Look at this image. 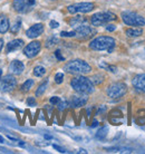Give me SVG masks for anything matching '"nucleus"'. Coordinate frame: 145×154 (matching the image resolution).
<instances>
[{
	"mask_svg": "<svg viewBox=\"0 0 145 154\" xmlns=\"http://www.w3.org/2000/svg\"><path fill=\"white\" fill-rule=\"evenodd\" d=\"M72 89L77 92L78 94H91L94 92V84H93L92 79H89L87 77L79 75V76L74 77L70 82Z\"/></svg>",
	"mask_w": 145,
	"mask_h": 154,
	"instance_id": "f257e3e1",
	"label": "nucleus"
},
{
	"mask_svg": "<svg viewBox=\"0 0 145 154\" xmlns=\"http://www.w3.org/2000/svg\"><path fill=\"white\" fill-rule=\"evenodd\" d=\"M64 69H65V72L72 74V75H84V74L91 73L92 72V67L85 60L75 59V60L67 63L64 66Z\"/></svg>",
	"mask_w": 145,
	"mask_h": 154,
	"instance_id": "f03ea898",
	"label": "nucleus"
},
{
	"mask_svg": "<svg viewBox=\"0 0 145 154\" xmlns=\"http://www.w3.org/2000/svg\"><path fill=\"white\" fill-rule=\"evenodd\" d=\"M115 47V39L110 36H99L96 37L91 42L89 48L96 51L100 50H107L108 53H112L113 48Z\"/></svg>",
	"mask_w": 145,
	"mask_h": 154,
	"instance_id": "7ed1b4c3",
	"label": "nucleus"
},
{
	"mask_svg": "<svg viewBox=\"0 0 145 154\" xmlns=\"http://www.w3.org/2000/svg\"><path fill=\"white\" fill-rule=\"evenodd\" d=\"M122 19L123 21L128 25V26H137V27H143L145 26L144 17L138 15L134 11H123L122 12Z\"/></svg>",
	"mask_w": 145,
	"mask_h": 154,
	"instance_id": "20e7f679",
	"label": "nucleus"
},
{
	"mask_svg": "<svg viewBox=\"0 0 145 154\" xmlns=\"http://www.w3.org/2000/svg\"><path fill=\"white\" fill-rule=\"evenodd\" d=\"M116 19V15L113 14L111 11H105V12H97L95 15L92 16L91 18V23H92L93 26L95 27H98V26H102V25H105V23H110V21H113V20Z\"/></svg>",
	"mask_w": 145,
	"mask_h": 154,
	"instance_id": "39448f33",
	"label": "nucleus"
},
{
	"mask_svg": "<svg viewBox=\"0 0 145 154\" xmlns=\"http://www.w3.org/2000/svg\"><path fill=\"white\" fill-rule=\"evenodd\" d=\"M127 92V86L124 83H114V84L110 85L107 87V96L111 98H121L126 94Z\"/></svg>",
	"mask_w": 145,
	"mask_h": 154,
	"instance_id": "423d86ee",
	"label": "nucleus"
},
{
	"mask_svg": "<svg viewBox=\"0 0 145 154\" xmlns=\"http://www.w3.org/2000/svg\"><path fill=\"white\" fill-rule=\"evenodd\" d=\"M36 0H14L12 8L19 14H27L34 9Z\"/></svg>",
	"mask_w": 145,
	"mask_h": 154,
	"instance_id": "0eeeda50",
	"label": "nucleus"
},
{
	"mask_svg": "<svg viewBox=\"0 0 145 154\" xmlns=\"http://www.w3.org/2000/svg\"><path fill=\"white\" fill-rule=\"evenodd\" d=\"M94 8L95 6L93 2H79V4H74L68 6L67 10L69 14H78V12L86 14V12H91Z\"/></svg>",
	"mask_w": 145,
	"mask_h": 154,
	"instance_id": "6e6552de",
	"label": "nucleus"
},
{
	"mask_svg": "<svg viewBox=\"0 0 145 154\" xmlns=\"http://www.w3.org/2000/svg\"><path fill=\"white\" fill-rule=\"evenodd\" d=\"M17 87V81L12 75H6L0 79V91L4 93H10Z\"/></svg>",
	"mask_w": 145,
	"mask_h": 154,
	"instance_id": "1a4fd4ad",
	"label": "nucleus"
},
{
	"mask_svg": "<svg viewBox=\"0 0 145 154\" xmlns=\"http://www.w3.org/2000/svg\"><path fill=\"white\" fill-rule=\"evenodd\" d=\"M74 31H75V37H77L78 39H82V40L91 38L95 34V30L92 27L86 26V25H80V26L76 27V29Z\"/></svg>",
	"mask_w": 145,
	"mask_h": 154,
	"instance_id": "9d476101",
	"label": "nucleus"
},
{
	"mask_svg": "<svg viewBox=\"0 0 145 154\" xmlns=\"http://www.w3.org/2000/svg\"><path fill=\"white\" fill-rule=\"evenodd\" d=\"M40 49H42V44L37 40H35V42H31L30 44H28L23 48V54L28 58H34L39 54Z\"/></svg>",
	"mask_w": 145,
	"mask_h": 154,
	"instance_id": "9b49d317",
	"label": "nucleus"
},
{
	"mask_svg": "<svg viewBox=\"0 0 145 154\" xmlns=\"http://www.w3.org/2000/svg\"><path fill=\"white\" fill-rule=\"evenodd\" d=\"M88 100V97L86 94H79V95H74L72 96L70 100L68 102V104L74 108H77V107H82V106H84L86 103H87Z\"/></svg>",
	"mask_w": 145,
	"mask_h": 154,
	"instance_id": "f8f14e48",
	"label": "nucleus"
},
{
	"mask_svg": "<svg viewBox=\"0 0 145 154\" xmlns=\"http://www.w3.org/2000/svg\"><path fill=\"white\" fill-rule=\"evenodd\" d=\"M44 32V25L42 23H36L30 28H28L26 31V36L28 38H37Z\"/></svg>",
	"mask_w": 145,
	"mask_h": 154,
	"instance_id": "ddd939ff",
	"label": "nucleus"
},
{
	"mask_svg": "<svg viewBox=\"0 0 145 154\" xmlns=\"http://www.w3.org/2000/svg\"><path fill=\"white\" fill-rule=\"evenodd\" d=\"M133 86L135 91L140 93H145V74H140L133 78Z\"/></svg>",
	"mask_w": 145,
	"mask_h": 154,
	"instance_id": "4468645a",
	"label": "nucleus"
},
{
	"mask_svg": "<svg viewBox=\"0 0 145 154\" xmlns=\"http://www.w3.org/2000/svg\"><path fill=\"white\" fill-rule=\"evenodd\" d=\"M9 70L14 75H21L23 72L25 70V65H23V62L20 60H12L9 65Z\"/></svg>",
	"mask_w": 145,
	"mask_h": 154,
	"instance_id": "2eb2a0df",
	"label": "nucleus"
},
{
	"mask_svg": "<svg viewBox=\"0 0 145 154\" xmlns=\"http://www.w3.org/2000/svg\"><path fill=\"white\" fill-rule=\"evenodd\" d=\"M23 46V39H15V40H11L10 42L7 44L6 51H7V53H12V51H16V50L20 49Z\"/></svg>",
	"mask_w": 145,
	"mask_h": 154,
	"instance_id": "dca6fc26",
	"label": "nucleus"
},
{
	"mask_svg": "<svg viewBox=\"0 0 145 154\" xmlns=\"http://www.w3.org/2000/svg\"><path fill=\"white\" fill-rule=\"evenodd\" d=\"M10 28V23H9V19H8L7 16L1 15L0 16V34H5L7 32Z\"/></svg>",
	"mask_w": 145,
	"mask_h": 154,
	"instance_id": "f3484780",
	"label": "nucleus"
},
{
	"mask_svg": "<svg viewBox=\"0 0 145 154\" xmlns=\"http://www.w3.org/2000/svg\"><path fill=\"white\" fill-rule=\"evenodd\" d=\"M125 34L127 37H131V38H135V37H140L142 36L143 34V30H142L141 28H128V29H126Z\"/></svg>",
	"mask_w": 145,
	"mask_h": 154,
	"instance_id": "a211bd4d",
	"label": "nucleus"
},
{
	"mask_svg": "<svg viewBox=\"0 0 145 154\" xmlns=\"http://www.w3.org/2000/svg\"><path fill=\"white\" fill-rule=\"evenodd\" d=\"M86 21L84 17H82V16H76V17H74L72 19L69 20V25L72 26V27H78L80 25H83V23Z\"/></svg>",
	"mask_w": 145,
	"mask_h": 154,
	"instance_id": "6ab92c4d",
	"label": "nucleus"
},
{
	"mask_svg": "<svg viewBox=\"0 0 145 154\" xmlns=\"http://www.w3.org/2000/svg\"><path fill=\"white\" fill-rule=\"evenodd\" d=\"M47 86H48V79H45L44 83H42V84L39 85V87L37 88V91H36V96L37 97L42 96V94L46 92Z\"/></svg>",
	"mask_w": 145,
	"mask_h": 154,
	"instance_id": "aec40b11",
	"label": "nucleus"
},
{
	"mask_svg": "<svg viewBox=\"0 0 145 154\" xmlns=\"http://www.w3.org/2000/svg\"><path fill=\"white\" fill-rule=\"evenodd\" d=\"M35 82L34 79H27L25 83H23V85H21V87H20V89L23 91V92H29L31 88H32V86H34Z\"/></svg>",
	"mask_w": 145,
	"mask_h": 154,
	"instance_id": "412c9836",
	"label": "nucleus"
},
{
	"mask_svg": "<svg viewBox=\"0 0 145 154\" xmlns=\"http://www.w3.org/2000/svg\"><path fill=\"white\" fill-rule=\"evenodd\" d=\"M46 74V68L42 66H36L34 68V75L36 77H42Z\"/></svg>",
	"mask_w": 145,
	"mask_h": 154,
	"instance_id": "4be33fe9",
	"label": "nucleus"
},
{
	"mask_svg": "<svg viewBox=\"0 0 145 154\" xmlns=\"http://www.w3.org/2000/svg\"><path fill=\"white\" fill-rule=\"evenodd\" d=\"M20 27H21V19H20V18H17V20H16L15 23H14V25L10 27V30H11V32L16 34V32L19 31Z\"/></svg>",
	"mask_w": 145,
	"mask_h": 154,
	"instance_id": "5701e85b",
	"label": "nucleus"
},
{
	"mask_svg": "<svg viewBox=\"0 0 145 154\" xmlns=\"http://www.w3.org/2000/svg\"><path fill=\"white\" fill-rule=\"evenodd\" d=\"M57 42H58V38H57V37H55V36H51V37H49V38L47 39L46 47H47V48H50V47L55 46Z\"/></svg>",
	"mask_w": 145,
	"mask_h": 154,
	"instance_id": "b1692460",
	"label": "nucleus"
},
{
	"mask_svg": "<svg viewBox=\"0 0 145 154\" xmlns=\"http://www.w3.org/2000/svg\"><path fill=\"white\" fill-rule=\"evenodd\" d=\"M104 81V76L103 75H95V76L92 78V82H93V84H96V85H98L100 84V83H103Z\"/></svg>",
	"mask_w": 145,
	"mask_h": 154,
	"instance_id": "393cba45",
	"label": "nucleus"
},
{
	"mask_svg": "<svg viewBox=\"0 0 145 154\" xmlns=\"http://www.w3.org/2000/svg\"><path fill=\"white\" fill-rule=\"evenodd\" d=\"M106 132H107V128L106 127H103V128H100L98 132H97V134H96V137L98 140H103L105 136H106Z\"/></svg>",
	"mask_w": 145,
	"mask_h": 154,
	"instance_id": "a878e982",
	"label": "nucleus"
},
{
	"mask_svg": "<svg viewBox=\"0 0 145 154\" xmlns=\"http://www.w3.org/2000/svg\"><path fill=\"white\" fill-rule=\"evenodd\" d=\"M63 81H64V74L63 73L56 74V76H55V82H56L57 84H61Z\"/></svg>",
	"mask_w": 145,
	"mask_h": 154,
	"instance_id": "bb28decb",
	"label": "nucleus"
},
{
	"mask_svg": "<svg viewBox=\"0 0 145 154\" xmlns=\"http://www.w3.org/2000/svg\"><path fill=\"white\" fill-rule=\"evenodd\" d=\"M61 37H75V31H61Z\"/></svg>",
	"mask_w": 145,
	"mask_h": 154,
	"instance_id": "cd10ccee",
	"label": "nucleus"
},
{
	"mask_svg": "<svg viewBox=\"0 0 145 154\" xmlns=\"http://www.w3.org/2000/svg\"><path fill=\"white\" fill-rule=\"evenodd\" d=\"M67 102H65V100H60L59 103H58V109L59 111H63V109H65L66 108V106H67Z\"/></svg>",
	"mask_w": 145,
	"mask_h": 154,
	"instance_id": "c85d7f7f",
	"label": "nucleus"
},
{
	"mask_svg": "<svg viewBox=\"0 0 145 154\" xmlns=\"http://www.w3.org/2000/svg\"><path fill=\"white\" fill-rule=\"evenodd\" d=\"M49 102H50V104L56 105V104H58V103L60 102V98H59V97H57V96H54V97H51V98H50Z\"/></svg>",
	"mask_w": 145,
	"mask_h": 154,
	"instance_id": "c756f323",
	"label": "nucleus"
},
{
	"mask_svg": "<svg viewBox=\"0 0 145 154\" xmlns=\"http://www.w3.org/2000/svg\"><path fill=\"white\" fill-rule=\"evenodd\" d=\"M27 104L29 105V106H36V100H35V97H28Z\"/></svg>",
	"mask_w": 145,
	"mask_h": 154,
	"instance_id": "7c9ffc66",
	"label": "nucleus"
},
{
	"mask_svg": "<svg viewBox=\"0 0 145 154\" xmlns=\"http://www.w3.org/2000/svg\"><path fill=\"white\" fill-rule=\"evenodd\" d=\"M49 26H50V28H57L58 26H59V23H58L57 21H55V20H51L49 23Z\"/></svg>",
	"mask_w": 145,
	"mask_h": 154,
	"instance_id": "2f4dec72",
	"label": "nucleus"
},
{
	"mask_svg": "<svg viewBox=\"0 0 145 154\" xmlns=\"http://www.w3.org/2000/svg\"><path fill=\"white\" fill-rule=\"evenodd\" d=\"M55 55H56V57H57V59H59V60H64L65 58L61 56L60 54V50H56V53H55Z\"/></svg>",
	"mask_w": 145,
	"mask_h": 154,
	"instance_id": "473e14b6",
	"label": "nucleus"
},
{
	"mask_svg": "<svg viewBox=\"0 0 145 154\" xmlns=\"http://www.w3.org/2000/svg\"><path fill=\"white\" fill-rule=\"evenodd\" d=\"M115 29H116V27H115L114 25H107V26H106V30L107 31H114Z\"/></svg>",
	"mask_w": 145,
	"mask_h": 154,
	"instance_id": "72a5a7b5",
	"label": "nucleus"
},
{
	"mask_svg": "<svg viewBox=\"0 0 145 154\" xmlns=\"http://www.w3.org/2000/svg\"><path fill=\"white\" fill-rule=\"evenodd\" d=\"M54 149H56V150H58L59 152H61V153H65L66 151L63 149V147H60V146H58V145H54Z\"/></svg>",
	"mask_w": 145,
	"mask_h": 154,
	"instance_id": "f704fd0d",
	"label": "nucleus"
},
{
	"mask_svg": "<svg viewBox=\"0 0 145 154\" xmlns=\"http://www.w3.org/2000/svg\"><path fill=\"white\" fill-rule=\"evenodd\" d=\"M2 47H4V39L0 38V53H1V50H2Z\"/></svg>",
	"mask_w": 145,
	"mask_h": 154,
	"instance_id": "c9c22d12",
	"label": "nucleus"
},
{
	"mask_svg": "<svg viewBox=\"0 0 145 154\" xmlns=\"http://www.w3.org/2000/svg\"><path fill=\"white\" fill-rule=\"evenodd\" d=\"M97 125H98V122H97V121H94V122L92 123V126H93V127L97 126Z\"/></svg>",
	"mask_w": 145,
	"mask_h": 154,
	"instance_id": "e433bc0d",
	"label": "nucleus"
},
{
	"mask_svg": "<svg viewBox=\"0 0 145 154\" xmlns=\"http://www.w3.org/2000/svg\"><path fill=\"white\" fill-rule=\"evenodd\" d=\"M45 139H51V136H49V135H45Z\"/></svg>",
	"mask_w": 145,
	"mask_h": 154,
	"instance_id": "4c0bfd02",
	"label": "nucleus"
},
{
	"mask_svg": "<svg viewBox=\"0 0 145 154\" xmlns=\"http://www.w3.org/2000/svg\"><path fill=\"white\" fill-rule=\"evenodd\" d=\"M0 143H4V137L0 136Z\"/></svg>",
	"mask_w": 145,
	"mask_h": 154,
	"instance_id": "58836bf2",
	"label": "nucleus"
},
{
	"mask_svg": "<svg viewBox=\"0 0 145 154\" xmlns=\"http://www.w3.org/2000/svg\"><path fill=\"white\" fill-rule=\"evenodd\" d=\"M1 76H2V70H1V68H0V79H1Z\"/></svg>",
	"mask_w": 145,
	"mask_h": 154,
	"instance_id": "ea45409f",
	"label": "nucleus"
},
{
	"mask_svg": "<svg viewBox=\"0 0 145 154\" xmlns=\"http://www.w3.org/2000/svg\"><path fill=\"white\" fill-rule=\"evenodd\" d=\"M53 1H54V0H53Z\"/></svg>",
	"mask_w": 145,
	"mask_h": 154,
	"instance_id": "a19ab883",
	"label": "nucleus"
}]
</instances>
